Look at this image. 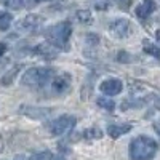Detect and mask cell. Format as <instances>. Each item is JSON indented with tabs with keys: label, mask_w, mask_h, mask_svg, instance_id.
<instances>
[{
	"label": "cell",
	"mask_w": 160,
	"mask_h": 160,
	"mask_svg": "<svg viewBox=\"0 0 160 160\" xmlns=\"http://www.w3.org/2000/svg\"><path fill=\"white\" fill-rule=\"evenodd\" d=\"M71 34H72V26H71L69 21L58 22L55 26H51V28H48L47 32H45L48 43L55 50L56 48L58 50H69L68 43H69Z\"/></svg>",
	"instance_id": "cell-1"
},
{
	"label": "cell",
	"mask_w": 160,
	"mask_h": 160,
	"mask_svg": "<svg viewBox=\"0 0 160 160\" xmlns=\"http://www.w3.org/2000/svg\"><path fill=\"white\" fill-rule=\"evenodd\" d=\"M158 146L149 136H138L130 144V157L131 160H152L157 154Z\"/></svg>",
	"instance_id": "cell-2"
},
{
	"label": "cell",
	"mask_w": 160,
	"mask_h": 160,
	"mask_svg": "<svg viewBox=\"0 0 160 160\" xmlns=\"http://www.w3.org/2000/svg\"><path fill=\"white\" fill-rule=\"evenodd\" d=\"M53 77V69L50 68H31L21 77V83L29 88H42Z\"/></svg>",
	"instance_id": "cell-3"
},
{
	"label": "cell",
	"mask_w": 160,
	"mask_h": 160,
	"mask_svg": "<svg viewBox=\"0 0 160 160\" xmlns=\"http://www.w3.org/2000/svg\"><path fill=\"white\" fill-rule=\"evenodd\" d=\"M77 123V120L74 115H61L56 120H53V123L50 125V131L53 136H62L66 133H69Z\"/></svg>",
	"instance_id": "cell-4"
},
{
	"label": "cell",
	"mask_w": 160,
	"mask_h": 160,
	"mask_svg": "<svg viewBox=\"0 0 160 160\" xmlns=\"http://www.w3.org/2000/svg\"><path fill=\"white\" fill-rule=\"evenodd\" d=\"M109 31L112 32L114 37H118V38H123V37H128L131 34V24L127 21V19H114L109 26Z\"/></svg>",
	"instance_id": "cell-5"
},
{
	"label": "cell",
	"mask_w": 160,
	"mask_h": 160,
	"mask_svg": "<svg viewBox=\"0 0 160 160\" xmlns=\"http://www.w3.org/2000/svg\"><path fill=\"white\" fill-rule=\"evenodd\" d=\"M122 88H123V83L120 82L118 78H108V80H104V82L99 85V90L104 93V95H108V96L118 95V93L122 91Z\"/></svg>",
	"instance_id": "cell-6"
},
{
	"label": "cell",
	"mask_w": 160,
	"mask_h": 160,
	"mask_svg": "<svg viewBox=\"0 0 160 160\" xmlns=\"http://www.w3.org/2000/svg\"><path fill=\"white\" fill-rule=\"evenodd\" d=\"M71 75L68 74H62V75H58L51 80V88L55 93H58V95H62V93L69 91L71 90Z\"/></svg>",
	"instance_id": "cell-7"
},
{
	"label": "cell",
	"mask_w": 160,
	"mask_h": 160,
	"mask_svg": "<svg viewBox=\"0 0 160 160\" xmlns=\"http://www.w3.org/2000/svg\"><path fill=\"white\" fill-rule=\"evenodd\" d=\"M42 22V18L37 16V15H28L26 18H22L18 22V29L22 32H31L34 29H37V26Z\"/></svg>",
	"instance_id": "cell-8"
},
{
	"label": "cell",
	"mask_w": 160,
	"mask_h": 160,
	"mask_svg": "<svg viewBox=\"0 0 160 160\" xmlns=\"http://www.w3.org/2000/svg\"><path fill=\"white\" fill-rule=\"evenodd\" d=\"M154 10H155V3L152 2V0H146L144 3H141V5L136 8V15H138V18L146 19Z\"/></svg>",
	"instance_id": "cell-9"
},
{
	"label": "cell",
	"mask_w": 160,
	"mask_h": 160,
	"mask_svg": "<svg viewBox=\"0 0 160 160\" xmlns=\"http://www.w3.org/2000/svg\"><path fill=\"white\" fill-rule=\"evenodd\" d=\"M131 130V125H109L108 127V135L114 139L120 138L122 135H125V133H128Z\"/></svg>",
	"instance_id": "cell-10"
},
{
	"label": "cell",
	"mask_w": 160,
	"mask_h": 160,
	"mask_svg": "<svg viewBox=\"0 0 160 160\" xmlns=\"http://www.w3.org/2000/svg\"><path fill=\"white\" fill-rule=\"evenodd\" d=\"M37 53H38V55H42V56H45L47 59H55V56H56L55 48H53L50 43H43V45H40V47L37 48Z\"/></svg>",
	"instance_id": "cell-11"
},
{
	"label": "cell",
	"mask_w": 160,
	"mask_h": 160,
	"mask_svg": "<svg viewBox=\"0 0 160 160\" xmlns=\"http://www.w3.org/2000/svg\"><path fill=\"white\" fill-rule=\"evenodd\" d=\"M11 22H13V16L10 13H7V11L0 13V31H8Z\"/></svg>",
	"instance_id": "cell-12"
},
{
	"label": "cell",
	"mask_w": 160,
	"mask_h": 160,
	"mask_svg": "<svg viewBox=\"0 0 160 160\" xmlns=\"http://www.w3.org/2000/svg\"><path fill=\"white\" fill-rule=\"evenodd\" d=\"M142 48H144L146 53H149V55H152V56H155L157 59H160V48L155 47L154 43H151L149 40H144V42H142Z\"/></svg>",
	"instance_id": "cell-13"
},
{
	"label": "cell",
	"mask_w": 160,
	"mask_h": 160,
	"mask_svg": "<svg viewBox=\"0 0 160 160\" xmlns=\"http://www.w3.org/2000/svg\"><path fill=\"white\" fill-rule=\"evenodd\" d=\"M75 16H77V19L82 22V24H91V22H93L91 13L87 11V10H80V11H77V13H75Z\"/></svg>",
	"instance_id": "cell-14"
},
{
	"label": "cell",
	"mask_w": 160,
	"mask_h": 160,
	"mask_svg": "<svg viewBox=\"0 0 160 160\" xmlns=\"http://www.w3.org/2000/svg\"><path fill=\"white\" fill-rule=\"evenodd\" d=\"M98 106L99 108H102V109H106V111H114V108H115V102L112 101V99H108V98H98Z\"/></svg>",
	"instance_id": "cell-15"
},
{
	"label": "cell",
	"mask_w": 160,
	"mask_h": 160,
	"mask_svg": "<svg viewBox=\"0 0 160 160\" xmlns=\"http://www.w3.org/2000/svg\"><path fill=\"white\" fill-rule=\"evenodd\" d=\"M0 2L11 10H21L24 7V0H0Z\"/></svg>",
	"instance_id": "cell-16"
},
{
	"label": "cell",
	"mask_w": 160,
	"mask_h": 160,
	"mask_svg": "<svg viewBox=\"0 0 160 160\" xmlns=\"http://www.w3.org/2000/svg\"><path fill=\"white\" fill-rule=\"evenodd\" d=\"M18 69H19V66H16V68L15 69H11L7 75H3L2 78H0V83H2V85H10L11 82H13V77H16V74H18Z\"/></svg>",
	"instance_id": "cell-17"
},
{
	"label": "cell",
	"mask_w": 160,
	"mask_h": 160,
	"mask_svg": "<svg viewBox=\"0 0 160 160\" xmlns=\"http://www.w3.org/2000/svg\"><path fill=\"white\" fill-rule=\"evenodd\" d=\"M83 135H85V138H96V139H98V138L102 136V133H101V130H98V128H91V130H87Z\"/></svg>",
	"instance_id": "cell-18"
},
{
	"label": "cell",
	"mask_w": 160,
	"mask_h": 160,
	"mask_svg": "<svg viewBox=\"0 0 160 160\" xmlns=\"http://www.w3.org/2000/svg\"><path fill=\"white\" fill-rule=\"evenodd\" d=\"M31 160H55L53 158V155H51V152H40V154H35V155H32V158Z\"/></svg>",
	"instance_id": "cell-19"
},
{
	"label": "cell",
	"mask_w": 160,
	"mask_h": 160,
	"mask_svg": "<svg viewBox=\"0 0 160 160\" xmlns=\"http://www.w3.org/2000/svg\"><path fill=\"white\" fill-rule=\"evenodd\" d=\"M91 3L98 10H108L109 8V0H91Z\"/></svg>",
	"instance_id": "cell-20"
},
{
	"label": "cell",
	"mask_w": 160,
	"mask_h": 160,
	"mask_svg": "<svg viewBox=\"0 0 160 160\" xmlns=\"http://www.w3.org/2000/svg\"><path fill=\"white\" fill-rule=\"evenodd\" d=\"M115 2H117L120 7H122V8H125V10H127V8L130 7V3H131V0H115Z\"/></svg>",
	"instance_id": "cell-21"
},
{
	"label": "cell",
	"mask_w": 160,
	"mask_h": 160,
	"mask_svg": "<svg viewBox=\"0 0 160 160\" xmlns=\"http://www.w3.org/2000/svg\"><path fill=\"white\" fill-rule=\"evenodd\" d=\"M154 130L157 131V135L160 136V122H155V123H154Z\"/></svg>",
	"instance_id": "cell-22"
},
{
	"label": "cell",
	"mask_w": 160,
	"mask_h": 160,
	"mask_svg": "<svg viewBox=\"0 0 160 160\" xmlns=\"http://www.w3.org/2000/svg\"><path fill=\"white\" fill-rule=\"evenodd\" d=\"M5 51H7V45L5 43H0V56H2Z\"/></svg>",
	"instance_id": "cell-23"
},
{
	"label": "cell",
	"mask_w": 160,
	"mask_h": 160,
	"mask_svg": "<svg viewBox=\"0 0 160 160\" xmlns=\"http://www.w3.org/2000/svg\"><path fill=\"white\" fill-rule=\"evenodd\" d=\"M15 160H31V158H28L26 155H16V157H15Z\"/></svg>",
	"instance_id": "cell-24"
},
{
	"label": "cell",
	"mask_w": 160,
	"mask_h": 160,
	"mask_svg": "<svg viewBox=\"0 0 160 160\" xmlns=\"http://www.w3.org/2000/svg\"><path fill=\"white\" fill-rule=\"evenodd\" d=\"M155 38H157V42L160 43V29H158V31L155 32Z\"/></svg>",
	"instance_id": "cell-25"
},
{
	"label": "cell",
	"mask_w": 160,
	"mask_h": 160,
	"mask_svg": "<svg viewBox=\"0 0 160 160\" xmlns=\"http://www.w3.org/2000/svg\"><path fill=\"white\" fill-rule=\"evenodd\" d=\"M55 160H64V158H55Z\"/></svg>",
	"instance_id": "cell-26"
},
{
	"label": "cell",
	"mask_w": 160,
	"mask_h": 160,
	"mask_svg": "<svg viewBox=\"0 0 160 160\" xmlns=\"http://www.w3.org/2000/svg\"><path fill=\"white\" fill-rule=\"evenodd\" d=\"M38 2H42V0H38Z\"/></svg>",
	"instance_id": "cell-27"
}]
</instances>
